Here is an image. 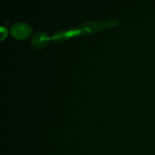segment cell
<instances>
[{"instance_id":"6da1fadb","label":"cell","mask_w":155,"mask_h":155,"mask_svg":"<svg viewBox=\"0 0 155 155\" xmlns=\"http://www.w3.org/2000/svg\"><path fill=\"white\" fill-rule=\"evenodd\" d=\"M119 24L117 19L107 21H93L81 24L65 30L58 31L52 34L51 39L55 42H59L76 36H83L94 33L101 30L114 27Z\"/></svg>"},{"instance_id":"7a4b0ae2","label":"cell","mask_w":155,"mask_h":155,"mask_svg":"<svg viewBox=\"0 0 155 155\" xmlns=\"http://www.w3.org/2000/svg\"><path fill=\"white\" fill-rule=\"evenodd\" d=\"M32 32L31 28L26 23L17 22L10 28L12 36L16 39H24L28 38Z\"/></svg>"},{"instance_id":"3957f363","label":"cell","mask_w":155,"mask_h":155,"mask_svg":"<svg viewBox=\"0 0 155 155\" xmlns=\"http://www.w3.org/2000/svg\"><path fill=\"white\" fill-rule=\"evenodd\" d=\"M50 39L47 33L44 31H38L32 35L30 42L31 45L35 48L41 49L48 44Z\"/></svg>"},{"instance_id":"277c9868","label":"cell","mask_w":155,"mask_h":155,"mask_svg":"<svg viewBox=\"0 0 155 155\" xmlns=\"http://www.w3.org/2000/svg\"><path fill=\"white\" fill-rule=\"evenodd\" d=\"M1 41H2L7 36L8 34V30L5 27H1Z\"/></svg>"}]
</instances>
